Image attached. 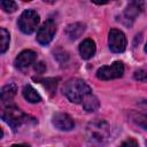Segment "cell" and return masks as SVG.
Returning <instances> with one entry per match:
<instances>
[{
  "mask_svg": "<svg viewBox=\"0 0 147 147\" xmlns=\"http://www.w3.org/2000/svg\"><path fill=\"white\" fill-rule=\"evenodd\" d=\"M124 74V65L121 61H116L110 65H103L96 71V77L101 80H110L122 77Z\"/></svg>",
  "mask_w": 147,
  "mask_h": 147,
  "instance_id": "5b68a950",
  "label": "cell"
},
{
  "mask_svg": "<svg viewBox=\"0 0 147 147\" xmlns=\"http://www.w3.org/2000/svg\"><path fill=\"white\" fill-rule=\"evenodd\" d=\"M145 52L147 53V44H146V46H145Z\"/></svg>",
  "mask_w": 147,
  "mask_h": 147,
  "instance_id": "d4e9b609",
  "label": "cell"
},
{
  "mask_svg": "<svg viewBox=\"0 0 147 147\" xmlns=\"http://www.w3.org/2000/svg\"><path fill=\"white\" fill-rule=\"evenodd\" d=\"M84 31H85V25L82 23H71L65 28V34L71 40L79 38Z\"/></svg>",
  "mask_w": 147,
  "mask_h": 147,
  "instance_id": "7c38bea8",
  "label": "cell"
},
{
  "mask_svg": "<svg viewBox=\"0 0 147 147\" xmlns=\"http://www.w3.org/2000/svg\"><path fill=\"white\" fill-rule=\"evenodd\" d=\"M39 15L34 10H24L18 18V28L23 33L31 34L37 29Z\"/></svg>",
  "mask_w": 147,
  "mask_h": 147,
  "instance_id": "277c9868",
  "label": "cell"
},
{
  "mask_svg": "<svg viewBox=\"0 0 147 147\" xmlns=\"http://www.w3.org/2000/svg\"><path fill=\"white\" fill-rule=\"evenodd\" d=\"M109 48L114 53H122L126 48V38L125 34L117 30V29H111L109 31V39H108Z\"/></svg>",
  "mask_w": 147,
  "mask_h": 147,
  "instance_id": "52a82bcc",
  "label": "cell"
},
{
  "mask_svg": "<svg viewBox=\"0 0 147 147\" xmlns=\"http://www.w3.org/2000/svg\"><path fill=\"white\" fill-rule=\"evenodd\" d=\"M60 79L59 78H46V79H42V84L45 85V87L48 90V92L51 94H53L56 90V86H57V82Z\"/></svg>",
  "mask_w": 147,
  "mask_h": 147,
  "instance_id": "ac0fdd59",
  "label": "cell"
},
{
  "mask_svg": "<svg viewBox=\"0 0 147 147\" xmlns=\"http://www.w3.org/2000/svg\"><path fill=\"white\" fill-rule=\"evenodd\" d=\"M110 137V126L103 119H94L86 126V138L95 144H105Z\"/></svg>",
  "mask_w": 147,
  "mask_h": 147,
  "instance_id": "7a4b0ae2",
  "label": "cell"
},
{
  "mask_svg": "<svg viewBox=\"0 0 147 147\" xmlns=\"http://www.w3.org/2000/svg\"><path fill=\"white\" fill-rule=\"evenodd\" d=\"M36 59H37V54L33 51L26 49L18 54V56L15 60V65H16V68L23 70V69L29 68L36 61Z\"/></svg>",
  "mask_w": 147,
  "mask_h": 147,
  "instance_id": "30bf717a",
  "label": "cell"
},
{
  "mask_svg": "<svg viewBox=\"0 0 147 147\" xmlns=\"http://www.w3.org/2000/svg\"><path fill=\"white\" fill-rule=\"evenodd\" d=\"M82 103H83L84 109H85L86 111H90V113L96 110V109L99 108V106H100L98 98H95V96L92 95V94H88V95L83 100Z\"/></svg>",
  "mask_w": 147,
  "mask_h": 147,
  "instance_id": "2e32d148",
  "label": "cell"
},
{
  "mask_svg": "<svg viewBox=\"0 0 147 147\" xmlns=\"http://www.w3.org/2000/svg\"><path fill=\"white\" fill-rule=\"evenodd\" d=\"M45 2H47V3H54L56 0H44Z\"/></svg>",
  "mask_w": 147,
  "mask_h": 147,
  "instance_id": "cb8c5ba5",
  "label": "cell"
},
{
  "mask_svg": "<svg viewBox=\"0 0 147 147\" xmlns=\"http://www.w3.org/2000/svg\"><path fill=\"white\" fill-rule=\"evenodd\" d=\"M129 6L126 7L123 15L119 17V20L125 25H131L136 17L144 9V0H129Z\"/></svg>",
  "mask_w": 147,
  "mask_h": 147,
  "instance_id": "8992f818",
  "label": "cell"
},
{
  "mask_svg": "<svg viewBox=\"0 0 147 147\" xmlns=\"http://www.w3.org/2000/svg\"><path fill=\"white\" fill-rule=\"evenodd\" d=\"M1 8L6 13H14L17 9V5L14 0H1Z\"/></svg>",
  "mask_w": 147,
  "mask_h": 147,
  "instance_id": "d6986e66",
  "label": "cell"
},
{
  "mask_svg": "<svg viewBox=\"0 0 147 147\" xmlns=\"http://www.w3.org/2000/svg\"><path fill=\"white\" fill-rule=\"evenodd\" d=\"M145 108L147 109V102L145 103ZM130 117H131V119L136 124H138L139 126H141L145 130H147V114L146 113H140V111L137 113V111H133V113L130 114Z\"/></svg>",
  "mask_w": 147,
  "mask_h": 147,
  "instance_id": "9a60e30c",
  "label": "cell"
},
{
  "mask_svg": "<svg viewBox=\"0 0 147 147\" xmlns=\"http://www.w3.org/2000/svg\"><path fill=\"white\" fill-rule=\"evenodd\" d=\"M16 92H17V88H16V85L15 84H8L6 86L2 87L1 90V101L3 105H9L14 96L16 95Z\"/></svg>",
  "mask_w": 147,
  "mask_h": 147,
  "instance_id": "4fadbf2b",
  "label": "cell"
},
{
  "mask_svg": "<svg viewBox=\"0 0 147 147\" xmlns=\"http://www.w3.org/2000/svg\"><path fill=\"white\" fill-rule=\"evenodd\" d=\"M1 118H2L8 125H10L15 131H16L20 126H22V125H24V124H28V123H36L34 118H32V117H30L29 115L24 114V113H23L22 110H20L18 108L11 107V106L7 107V108L2 111Z\"/></svg>",
  "mask_w": 147,
  "mask_h": 147,
  "instance_id": "3957f363",
  "label": "cell"
},
{
  "mask_svg": "<svg viewBox=\"0 0 147 147\" xmlns=\"http://www.w3.org/2000/svg\"><path fill=\"white\" fill-rule=\"evenodd\" d=\"M95 42L92 39H85L79 46V53L83 59L88 60L95 54Z\"/></svg>",
  "mask_w": 147,
  "mask_h": 147,
  "instance_id": "8fae6325",
  "label": "cell"
},
{
  "mask_svg": "<svg viewBox=\"0 0 147 147\" xmlns=\"http://www.w3.org/2000/svg\"><path fill=\"white\" fill-rule=\"evenodd\" d=\"M34 70H36L37 74H44L45 70H46V64L44 62H38L34 65Z\"/></svg>",
  "mask_w": 147,
  "mask_h": 147,
  "instance_id": "44dd1931",
  "label": "cell"
},
{
  "mask_svg": "<svg viewBox=\"0 0 147 147\" xmlns=\"http://www.w3.org/2000/svg\"><path fill=\"white\" fill-rule=\"evenodd\" d=\"M94 3H96V5H105V3H107V2H109V1H111V0H92Z\"/></svg>",
  "mask_w": 147,
  "mask_h": 147,
  "instance_id": "603a6c76",
  "label": "cell"
},
{
  "mask_svg": "<svg viewBox=\"0 0 147 147\" xmlns=\"http://www.w3.org/2000/svg\"><path fill=\"white\" fill-rule=\"evenodd\" d=\"M53 125L61 131H69L74 129V119L65 113H56L53 116Z\"/></svg>",
  "mask_w": 147,
  "mask_h": 147,
  "instance_id": "9c48e42d",
  "label": "cell"
},
{
  "mask_svg": "<svg viewBox=\"0 0 147 147\" xmlns=\"http://www.w3.org/2000/svg\"><path fill=\"white\" fill-rule=\"evenodd\" d=\"M56 32V24L52 20H47L37 32V41L40 45H48Z\"/></svg>",
  "mask_w": 147,
  "mask_h": 147,
  "instance_id": "ba28073f",
  "label": "cell"
},
{
  "mask_svg": "<svg viewBox=\"0 0 147 147\" xmlns=\"http://www.w3.org/2000/svg\"><path fill=\"white\" fill-rule=\"evenodd\" d=\"M23 1H31V0H23Z\"/></svg>",
  "mask_w": 147,
  "mask_h": 147,
  "instance_id": "484cf974",
  "label": "cell"
},
{
  "mask_svg": "<svg viewBox=\"0 0 147 147\" xmlns=\"http://www.w3.org/2000/svg\"><path fill=\"white\" fill-rule=\"evenodd\" d=\"M91 87L82 79L72 78L68 80L63 87L64 95L74 103H80L83 100L91 94Z\"/></svg>",
  "mask_w": 147,
  "mask_h": 147,
  "instance_id": "6da1fadb",
  "label": "cell"
},
{
  "mask_svg": "<svg viewBox=\"0 0 147 147\" xmlns=\"http://www.w3.org/2000/svg\"><path fill=\"white\" fill-rule=\"evenodd\" d=\"M9 32L6 30V29H3V28H1L0 29V40H1V44H0V52L1 53H5L6 51H7V48H8V46H9Z\"/></svg>",
  "mask_w": 147,
  "mask_h": 147,
  "instance_id": "e0dca14e",
  "label": "cell"
},
{
  "mask_svg": "<svg viewBox=\"0 0 147 147\" xmlns=\"http://www.w3.org/2000/svg\"><path fill=\"white\" fill-rule=\"evenodd\" d=\"M134 79L136 80H139V82H146L147 80V71L144 70V69H139L134 72L133 75Z\"/></svg>",
  "mask_w": 147,
  "mask_h": 147,
  "instance_id": "ffe728a7",
  "label": "cell"
},
{
  "mask_svg": "<svg viewBox=\"0 0 147 147\" xmlns=\"http://www.w3.org/2000/svg\"><path fill=\"white\" fill-rule=\"evenodd\" d=\"M122 145H123V146H126V145H129V146H130V145H132V146H137V145H138V142H137V141H134L133 139H127V140L123 141V142H122Z\"/></svg>",
  "mask_w": 147,
  "mask_h": 147,
  "instance_id": "7402d4cb",
  "label": "cell"
},
{
  "mask_svg": "<svg viewBox=\"0 0 147 147\" xmlns=\"http://www.w3.org/2000/svg\"><path fill=\"white\" fill-rule=\"evenodd\" d=\"M23 96L26 101L31 102V103H37V102H40L41 101V96L39 95V93L31 86V85H25L23 87Z\"/></svg>",
  "mask_w": 147,
  "mask_h": 147,
  "instance_id": "5bb4252c",
  "label": "cell"
}]
</instances>
